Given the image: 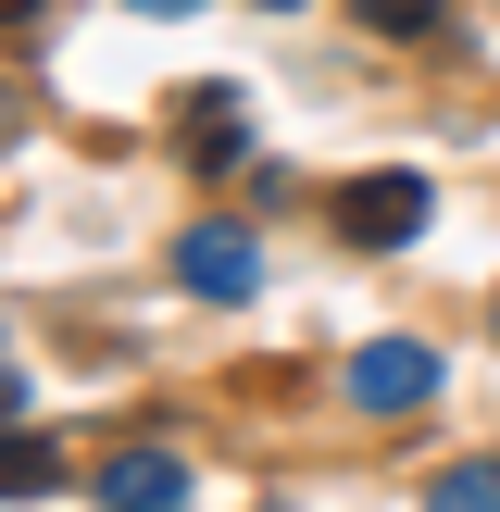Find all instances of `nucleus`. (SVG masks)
I'll return each mask as SVG.
<instances>
[{
	"instance_id": "423d86ee",
	"label": "nucleus",
	"mask_w": 500,
	"mask_h": 512,
	"mask_svg": "<svg viewBox=\"0 0 500 512\" xmlns=\"http://www.w3.org/2000/svg\"><path fill=\"white\" fill-rule=\"evenodd\" d=\"M350 25H375V38H438L450 0H350Z\"/></svg>"
},
{
	"instance_id": "f257e3e1",
	"label": "nucleus",
	"mask_w": 500,
	"mask_h": 512,
	"mask_svg": "<svg viewBox=\"0 0 500 512\" xmlns=\"http://www.w3.org/2000/svg\"><path fill=\"white\" fill-rule=\"evenodd\" d=\"M350 400H363V413H425V400H438V350L425 338H363L350 350Z\"/></svg>"
},
{
	"instance_id": "39448f33",
	"label": "nucleus",
	"mask_w": 500,
	"mask_h": 512,
	"mask_svg": "<svg viewBox=\"0 0 500 512\" xmlns=\"http://www.w3.org/2000/svg\"><path fill=\"white\" fill-rule=\"evenodd\" d=\"M38 488H63V438L50 425H0V500H38Z\"/></svg>"
},
{
	"instance_id": "1a4fd4ad",
	"label": "nucleus",
	"mask_w": 500,
	"mask_h": 512,
	"mask_svg": "<svg viewBox=\"0 0 500 512\" xmlns=\"http://www.w3.org/2000/svg\"><path fill=\"white\" fill-rule=\"evenodd\" d=\"M38 13H50V0H0V25H38Z\"/></svg>"
},
{
	"instance_id": "0eeeda50",
	"label": "nucleus",
	"mask_w": 500,
	"mask_h": 512,
	"mask_svg": "<svg viewBox=\"0 0 500 512\" xmlns=\"http://www.w3.org/2000/svg\"><path fill=\"white\" fill-rule=\"evenodd\" d=\"M425 512H500V463H450L438 488H425Z\"/></svg>"
},
{
	"instance_id": "9b49d317",
	"label": "nucleus",
	"mask_w": 500,
	"mask_h": 512,
	"mask_svg": "<svg viewBox=\"0 0 500 512\" xmlns=\"http://www.w3.org/2000/svg\"><path fill=\"white\" fill-rule=\"evenodd\" d=\"M13 400H25V388H13V363H0V425H13Z\"/></svg>"
},
{
	"instance_id": "f8f14e48",
	"label": "nucleus",
	"mask_w": 500,
	"mask_h": 512,
	"mask_svg": "<svg viewBox=\"0 0 500 512\" xmlns=\"http://www.w3.org/2000/svg\"><path fill=\"white\" fill-rule=\"evenodd\" d=\"M275 13H288V0H275Z\"/></svg>"
},
{
	"instance_id": "6e6552de",
	"label": "nucleus",
	"mask_w": 500,
	"mask_h": 512,
	"mask_svg": "<svg viewBox=\"0 0 500 512\" xmlns=\"http://www.w3.org/2000/svg\"><path fill=\"white\" fill-rule=\"evenodd\" d=\"M188 113H200V138H188V150H200V163H238V100H225V88H200V100H188Z\"/></svg>"
},
{
	"instance_id": "9d476101",
	"label": "nucleus",
	"mask_w": 500,
	"mask_h": 512,
	"mask_svg": "<svg viewBox=\"0 0 500 512\" xmlns=\"http://www.w3.org/2000/svg\"><path fill=\"white\" fill-rule=\"evenodd\" d=\"M125 13H200V0H125Z\"/></svg>"
},
{
	"instance_id": "20e7f679",
	"label": "nucleus",
	"mask_w": 500,
	"mask_h": 512,
	"mask_svg": "<svg viewBox=\"0 0 500 512\" xmlns=\"http://www.w3.org/2000/svg\"><path fill=\"white\" fill-rule=\"evenodd\" d=\"M100 512H188V463L175 450H113L100 463Z\"/></svg>"
},
{
	"instance_id": "f03ea898",
	"label": "nucleus",
	"mask_w": 500,
	"mask_h": 512,
	"mask_svg": "<svg viewBox=\"0 0 500 512\" xmlns=\"http://www.w3.org/2000/svg\"><path fill=\"white\" fill-rule=\"evenodd\" d=\"M413 225H425V175H350V188H338V238L350 250H400V238H413Z\"/></svg>"
},
{
	"instance_id": "7ed1b4c3",
	"label": "nucleus",
	"mask_w": 500,
	"mask_h": 512,
	"mask_svg": "<svg viewBox=\"0 0 500 512\" xmlns=\"http://www.w3.org/2000/svg\"><path fill=\"white\" fill-rule=\"evenodd\" d=\"M175 275H188L200 300H250L263 288V250H250L238 225H188V238H175Z\"/></svg>"
}]
</instances>
